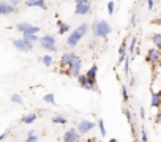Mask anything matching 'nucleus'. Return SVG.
I'll return each mask as SVG.
<instances>
[{"mask_svg": "<svg viewBox=\"0 0 161 142\" xmlns=\"http://www.w3.org/2000/svg\"><path fill=\"white\" fill-rule=\"evenodd\" d=\"M90 29H92V33L95 38H106L112 32V27L108 21H95Z\"/></svg>", "mask_w": 161, "mask_h": 142, "instance_id": "f257e3e1", "label": "nucleus"}, {"mask_svg": "<svg viewBox=\"0 0 161 142\" xmlns=\"http://www.w3.org/2000/svg\"><path fill=\"white\" fill-rule=\"evenodd\" d=\"M38 43H40V47L47 51L49 54L57 52V44H55V36L54 35H44V36L38 38Z\"/></svg>", "mask_w": 161, "mask_h": 142, "instance_id": "f03ea898", "label": "nucleus"}, {"mask_svg": "<svg viewBox=\"0 0 161 142\" xmlns=\"http://www.w3.org/2000/svg\"><path fill=\"white\" fill-rule=\"evenodd\" d=\"M66 74L68 76H71V78H76L79 73H80V69H82V60H80L77 55L68 63V66H66Z\"/></svg>", "mask_w": 161, "mask_h": 142, "instance_id": "7ed1b4c3", "label": "nucleus"}, {"mask_svg": "<svg viewBox=\"0 0 161 142\" xmlns=\"http://www.w3.org/2000/svg\"><path fill=\"white\" fill-rule=\"evenodd\" d=\"M97 74H98V66L93 65L87 73H86V78H87V84L92 87V90H98L97 87Z\"/></svg>", "mask_w": 161, "mask_h": 142, "instance_id": "20e7f679", "label": "nucleus"}, {"mask_svg": "<svg viewBox=\"0 0 161 142\" xmlns=\"http://www.w3.org/2000/svg\"><path fill=\"white\" fill-rule=\"evenodd\" d=\"M95 126H97V123H93V122H90V120H80V122L77 123L76 131H77L79 134H87V133H90L92 129H95Z\"/></svg>", "mask_w": 161, "mask_h": 142, "instance_id": "39448f33", "label": "nucleus"}, {"mask_svg": "<svg viewBox=\"0 0 161 142\" xmlns=\"http://www.w3.org/2000/svg\"><path fill=\"white\" fill-rule=\"evenodd\" d=\"M16 29L21 33H38L41 30L38 25H33V24H29V22H19L16 25Z\"/></svg>", "mask_w": 161, "mask_h": 142, "instance_id": "423d86ee", "label": "nucleus"}, {"mask_svg": "<svg viewBox=\"0 0 161 142\" xmlns=\"http://www.w3.org/2000/svg\"><path fill=\"white\" fill-rule=\"evenodd\" d=\"M145 60H147L148 63H152V65H158L159 60H161V52H159V49H156V47L148 49V51H147V55H145Z\"/></svg>", "mask_w": 161, "mask_h": 142, "instance_id": "0eeeda50", "label": "nucleus"}, {"mask_svg": "<svg viewBox=\"0 0 161 142\" xmlns=\"http://www.w3.org/2000/svg\"><path fill=\"white\" fill-rule=\"evenodd\" d=\"M62 139H63L65 142H77V140H80V134H79L74 128H71V129H66V131L63 133Z\"/></svg>", "mask_w": 161, "mask_h": 142, "instance_id": "6e6552de", "label": "nucleus"}, {"mask_svg": "<svg viewBox=\"0 0 161 142\" xmlns=\"http://www.w3.org/2000/svg\"><path fill=\"white\" fill-rule=\"evenodd\" d=\"M16 11V7L10 5L7 0H0V16H10Z\"/></svg>", "mask_w": 161, "mask_h": 142, "instance_id": "1a4fd4ad", "label": "nucleus"}, {"mask_svg": "<svg viewBox=\"0 0 161 142\" xmlns=\"http://www.w3.org/2000/svg\"><path fill=\"white\" fill-rule=\"evenodd\" d=\"M92 11V3H76L74 13L77 16H87Z\"/></svg>", "mask_w": 161, "mask_h": 142, "instance_id": "9d476101", "label": "nucleus"}, {"mask_svg": "<svg viewBox=\"0 0 161 142\" xmlns=\"http://www.w3.org/2000/svg\"><path fill=\"white\" fill-rule=\"evenodd\" d=\"M13 46H14V49L19 51V52H30V51H32V46L27 44L22 38H16V40H13Z\"/></svg>", "mask_w": 161, "mask_h": 142, "instance_id": "9b49d317", "label": "nucleus"}, {"mask_svg": "<svg viewBox=\"0 0 161 142\" xmlns=\"http://www.w3.org/2000/svg\"><path fill=\"white\" fill-rule=\"evenodd\" d=\"M82 40V35H80L77 30H73L71 33H69V36L66 38V46H69V47H76L77 46V43Z\"/></svg>", "mask_w": 161, "mask_h": 142, "instance_id": "f8f14e48", "label": "nucleus"}, {"mask_svg": "<svg viewBox=\"0 0 161 142\" xmlns=\"http://www.w3.org/2000/svg\"><path fill=\"white\" fill-rule=\"evenodd\" d=\"M25 7H36V8H41V10H47V5L44 0H25Z\"/></svg>", "mask_w": 161, "mask_h": 142, "instance_id": "ddd939ff", "label": "nucleus"}, {"mask_svg": "<svg viewBox=\"0 0 161 142\" xmlns=\"http://www.w3.org/2000/svg\"><path fill=\"white\" fill-rule=\"evenodd\" d=\"M74 57H76V54H74V52H65V54L60 57V68H66V66H68V63H69Z\"/></svg>", "mask_w": 161, "mask_h": 142, "instance_id": "4468645a", "label": "nucleus"}, {"mask_svg": "<svg viewBox=\"0 0 161 142\" xmlns=\"http://www.w3.org/2000/svg\"><path fill=\"white\" fill-rule=\"evenodd\" d=\"M22 40H24L27 44H30V46H33L35 43H38L36 33H22Z\"/></svg>", "mask_w": 161, "mask_h": 142, "instance_id": "2eb2a0df", "label": "nucleus"}, {"mask_svg": "<svg viewBox=\"0 0 161 142\" xmlns=\"http://www.w3.org/2000/svg\"><path fill=\"white\" fill-rule=\"evenodd\" d=\"M76 78H77V82H79V85L82 87V89H86V90H92V87L87 84V78H86V74H80V73H79Z\"/></svg>", "mask_w": 161, "mask_h": 142, "instance_id": "dca6fc26", "label": "nucleus"}, {"mask_svg": "<svg viewBox=\"0 0 161 142\" xmlns=\"http://www.w3.org/2000/svg\"><path fill=\"white\" fill-rule=\"evenodd\" d=\"M161 104V96H159V92H155L152 90V107H158Z\"/></svg>", "mask_w": 161, "mask_h": 142, "instance_id": "f3484780", "label": "nucleus"}, {"mask_svg": "<svg viewBox=\"0 0 161 142\" xmlns=\"http://www.w3.org/2000/svg\"><path fill=\"white\" fill-rule=\"evenodd\" d=\"M57 29H58V35H65L66 32H69V25L65 24L63 21H57Z\"/></svg>", "mask_w": 161, "mask_h": 142, "instance_id": "a211bd4d", "label": "nucleus"}, {"mask_svg": "<svg viewBox=\"0 0 161 142\" xmlns=\"http://www.w3.org/2000/svg\"><path fill=\"white\" fill-rule=\"evenodd\" d=\"M152 43H153V46L156 49H161V33L159 32H155L152 35Z\"/></svg>", "mask_w": 161, "mask_h": 142, "instance_id": "6ab92c4d", "label": "nucleus"}, {"mask_svg": "<svg viewBox=\"0 0 161 142\" xmlns=\"http://www.w3.org/2000/svg\"><path fill=\"white\" fill-rule=\"evenodd\" d=\"M126 58V43H122V46L119 47V63H122Z\"/></svg>", "mask_w": 161, "mask_h": 142, "instance_id": "aec40b11", "label": "nucleus"}, {"mask_svg": "<svg viewBox=\"0 0 161 142\" xmlns=\"http://www.w3.org/2000/svg\"><path fill=\"white\" fill-rule=\"evenodd\" d=\"M36 118H38V115H36V114H27V115H24V117H22V123H25V125H32Z\"/></svg>", "mask_w": 161, "mask_h": 142, "instance_id": "412c9836", "label": "nucleus"}, {"mask_svg": "<svg viewBox=\"0 0 161 142\" xmlns=\"http://www.w3.org/2000/svg\"><path fill=\"white\" fill-rule=\"evenodd\" d=\"M136 44H137V38L133 36V38H131V43L126 44V51H130V55H134V47H136Z\"/></svg>", "mask_w": 161, "mask_h": 142, "instance_id": "4be33fe9", "label": "nucleus"}, {"mask_svg": "<svg viewBox=\"0 0 161 142\" xmlns=\"http://www.w3.org/2000/svg\"><path fill=\"white\" fill-rule=\"evenodd\" d=\"M52 62H54V57H52L49 52H47L46 55H43V57H41V63H43V65H46V66H51V65H52Z\"/></svg>", "mask_w": 161, "mask_h": 142, "instance_id": "5701e85b", "label": "nucleus"}, {"mask_svg": "<svg viewBox=\"0 0 161 142\" xmlns=\"http://www.w3.org/2000/svg\"><path fill=\"white\" fill-rule=\"evenodd\" d=\"M51 122H52V123H55V125H65V123H66L68 120H66V118H65L63 115H54Z\"/></svg>", "mask_w": 161, "mask_h": 142, "instance_id": "b1692460", "label": "nucleus"}, {"mask_svg": "<svg viewBox=\"0 0 161 142\" xmlns=\"http://www.w3.org/2000/svg\"><path fill=\"white\" fill-rule=\"evenodd\" d=\"M120 92H122L123 103H128V100H130V95H128V87H126L125 84H122V89H120Z\"/></svg>", "mask_w": 161, "mask_h": 142, "instance_id": "393cba45", "label": "nucleus"}, {"mask_svg": "<svg viewBox=\"0 0 161 142\" xmlns=\"http://www.w3.org/2000/svg\"><path fill=\"white\" fill-rule=\"evenodd\" d=\"M98 129H100V136L101 137H106V134H108V131H106V126H104V122L100 118L98 120Z\"/></svg>", "mask_w": 161, "mask_h": 142, "instance_id": "a878e982", "label": "nucleus"}, {"mask_svg": "<svg viewBox=\"0 0 161 142\" xmlns=\"http://www.w3.org/2000/svg\"><path fill=\"white\" fill-rule=\"evenodd\" d=\"M43 100H44V103H47V104H54V103H55V96H54V93H47V95H44Z\"/></svg>", "mask_w": 161, "mask_h": 142, "instance_id": "bb28decb", "label": "nucleus"}, {"mask_svg": "<svg viewBox=\"0 0 161 142\" xmlns=\"http://www.w3.org/2000/svg\"><path fill=\"white\" fill-rule=\"evenodd\" d=\"M122 63H123V73H125L126 76H130V57H126Z\"/></svg>", "mask_w": 161, "mask_h": 142, "instance_id": "cd10ccee", "label": "nucleus"}, {"mask_svg": "<svg viewBox=\"0 0 161 142\" xmlns=\"http://www.w3.org/2000/svg\"><path fill=\"white\" fill-rule=\"evenodd\" d=\"M11 103H14V104H19V106H22V104H24V101H22L21 95H18V93H14V95L11 96Z\"/></svg>", "mask_w": 161, "mask_h": 142, "instance_id": "c85d7f7f", "label": "nucleus"}, {"mask_svg": "<svg viewBox=\"0 0 161 142\" xmlns=\"http://www.w3.org/2000/svg\"><path fill=\"white\" fill-rule=\"evenodd\" d=\"M114 11H115V3L111 0V2H108V14H109V16H112V14H114Z\"/></svg>", "mask_w": 161, "mask_h": 142, "instance_id": "c756f323", "label": "nucleus"}, {"mask_svg": "<svg viewBox=\"0 0 161 142\" xmlns=\"http://www.w3.org/2000/svg\"><path fill=\"white\" fill-rule=\"evenodd\" d=\"M25 140H27V142H36V140H38V136L35 134V131H30V134L25 137Z\"/></svg>", "mask_w": 161, "mask_h": 142, "instance_id": "7c9ffc66", "label": "nucleus"}, {"mask_svg": "<svg viewBox=\"0 0 161 142\" xmlns=\"http://www.w3.org/2000/svg\"><path fill=\"white\" fill-rule=\"evenodd\" d=\"M141 140H142V142H148V134H147L145 129L141 131Z\"/></svg>", "mask_w": 161, "mask_h": 142, "instance_id": "2f4dec72", "label": "nucleus"}, {"mask_svg": "<svg viewBox=\"0 0 161 142\" xmlns=\"http://www.w3.org/2000/svg\"><path fill=\"white\" fill-rule=\"evenodd\" d=\"M144 2H147V8L152 11L155 8V0H144Z\"/></svg>", "mask_w": 161, "mask_h": 142, "instance_id": "473e14b6", "label": "nucleus"}, {"mask_svg": "<svg viewBox=\"0 0 161 142\" xmlns=\"http://www.w3.org/2000/svg\"><path fill=\"white\" fill-rule=\"evenodd\" d=\"M136 22H137V14L133 13L131 14V19H130V25H136Z\"/></svg>", "mask_w": 161, "mask_h": 142, "instance_id": "72a5a7b5", "label": "nucleus"}, {"mask_svg": "<svg viewBox=\"0 0 161 142\" xmlns=\"http://www.w3.org/2000/svg\"><path fill=\"white\" fill-rule=\"evenodd\" d=\"M7 2H8L10 5H13V7H18V5L21 3V0H7Z\"/></svg>", "mask_w": 161, "mask_h": 142, "instance_id": "f704fd0d", "label": "nucleus"}, {"mask_svg": "<svg viewBox=\"0 0 161 142\" xmlns=\"http://www.w3.org/2000/svg\"><path fill=\"white\" fill-rule=\"evenodd\" d=\"M139 115H141L142 120L145 118V109H144V107H139Z\"/></svg>", "mask_w": 161, "mask_h": 142, "instance_id": "c9c22d12", "label": "nucleus"}, {"mask_svg": "<svg viewBox=\"0 0 161 142\" xmlns=\"http://www.w3.org/2000/svg\"><path fill=\"white\" fill-rule=\"evenodd\" d=\"M8 134H10L8 131H7V133H2V134H0V142H2V140H5V139L8 137Z\"/></svg>", "mask_w": 161, "mask_h": 142, "instance_id": "e433bc0d", "label": "nucleus"}, {"mask_svg": "<svg viewBox=\"0 0 161 142\" xmlns=\"http://www.w3.org/2000/svg\"><path fill=\"white\" fill-rule=\"evenodd\" d=\"M74 2H76V3H90L92 0H74Z\"/></svg>", "mask_w": 161, "mask_h": 142, "instance_id": "4c0bfd02", "label": "nucleus"}, {"mask_svg": "<svg viewBox=\"0 0 161 142\" xmlns=\"http://www.w3.org/2000/svg\"><path fill=\"white\" fill-rule=\"evenodd\" d=\"M136 85V79L134 78H130V87H134Z\"/></svg>", "mask_w": 161, "mask_h": 142, "instance_id": "58836bf2", "label": "nucleus"}]
</instances>
